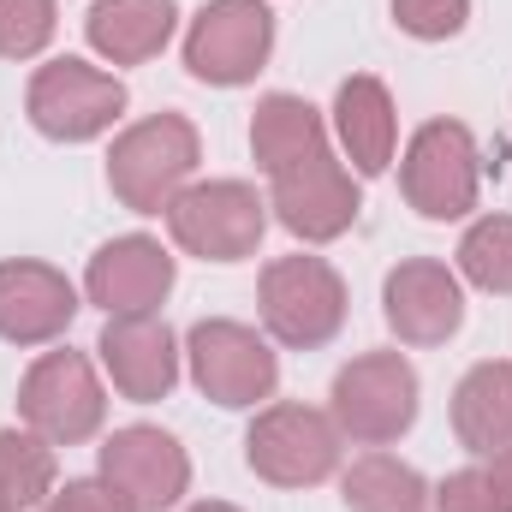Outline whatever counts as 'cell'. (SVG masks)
<instances>
[{"instance_id": "4fadbf2b", "label": "cell", "mask_w": 512, "mask_h": 512, "mask_svg": "<svg viewBox=\"0 0 512 512\" xmlns=\"http://www.w3.org/2000/svg\"><path fill=\"white\" fill-rule=\"evenodd\" d=\"M382 304H387V328L405 346H441L465 322V298H459L453 268L447 262H429V256H411V262H399L387 274Z\"/></svg>"}, {"instance_id": "7402d4cb", "label": "cell", "mask_w": 512, "mask_h": 512, "mask_svg": "<svg viewBox=\"0 0 512 512\" xmlns=\"http://www.w3.org/2000/svg\"><path fill=\"white\" fill-rule=\"evenodd\" d=\"M48 495H54V453H48V441L6 429L0 435V507L24 512V507H42Z\"/></svg>"}, {"instance_id": "7a4b0ae2", "label": "cell", "mask_w": 512, "mask_h": 512, "mask_svg": "<svg viewBox=\"0 0 512 512\" xmlns=\"http://www.w3.org/2000/svg\"><path fill=\"white\" fill-rule=\"evenodd\" d=\"M262 322L280 346H328L346 322V280L322 256H280L262 268Z\"/></svg>"}, {"instance_id": "52a82bcc", "label": "cell", "mask_w": 512, "mask_h": 512, "mask_svg": "<svg viewBox=\"0 0 512 512\" xmlns=\"http://www.w3.org/2000/svg\"><path fill=\"white\" fill-rule=\"evenodd\" d=\"M24 108H30V120H36L42 137H54V143H90V137H102L120 120L126 84L108 78V72H96V66H84V60H54V66H42L30 78Z\"/></svg>"}, {"instance_id": "7c38bea8", "label": "cell", "mask_w": 512, "mask_h": 512, "mask_svg": "<svg viewBox=\"0 0 512 512\" xmlns=\"http://www.w3.org/2000/svg\"><path fill=\"white\" fill-rule=\"evenodd\" d=\"M268 179H274V209H280V221H286L298 239H310V245L340 239V233L358 221V191H352L346 167L328 155V143L310 149L304 161L268 173Z\"/></svg>"}, {"instance_id": "603a6c76", "label": "cell", "mask_w": 512, "mask_h": 512, "mask_svg": "<svg viewBox=\"0 0 512 512\" xmlns=\"http://www.w3.org/2000/svg\"><path fill=\"white\" fill-rule=\"evenodd\" d=\"M465 280H477L483 292H512V215H489L465 233L459 245Z\"/></svg>"}, {"instance_id": "484cf974", "label": "cell", "mask_w": 512, "mask_h": 512, "mask_svg": "<svg viewBox=\"0 0 512 512\" xmlns=\"http://www.w3.org/2000/svg\"><path fill=\"white\" fill-rule=\"evenodd\" d=\"M435 512H501L495 489L483 471H453L441 489H435Z\"/></svg>"}, {"instance_id": "2e32d148", "label": "cell", "mask_w": 512, "mask_h": 512, "mask_svg": "<svg viewBox=\"0 0 512 512\" xmlns=\"http://www.w3.org/2000/svg\"><path fill=\"white\" fill-rule=\"evenodd\" d=\"M102 364L114 387L126 399H167V387L179 382V352H173V334L167 322L155 316H108L102 328Z\"/></svg>"}, {"instance_id": "8fae6325", "label": "cell", "mask_w": 512, "mask_h": 512, "mask_svg": "<svg viewBox=\"0 0 512 512\" xmlns=\"http://www.w3.org/2000/svg\"><path fill=\"white\" fill-rule=\"evenodd\" d=\"M102 483L114 489V501L126 512H161L173 507L191 483V459L173 435L161 429H120L108 447H102Z\"/></svg>"}, {"instance_id": "cb8c5ba5", "label": "cell", "mask_w": 512, "mask_h": 512, "mask_svg": "<svg viewBox=\"0 0 512 512\" xmlns=\"http://www.w3.org/2000/svg\"><path fill=\"white\" fill-rule=\"evenodd\" d=\"M54 36V0H0V60H30Z\"/></svg>"}, {"instance_id": "5bb4252c", "label": "cell", "mask_w": 512, "mask_h": 512, "mask_svg": "<svg viewBox=\"0 0 512 512\" xmlns=\"http://www.w3.org/2000/svg\"><path fill=\"white\" fill-rule=\"evenodd\" d=\"M78 316V292L48 262H0V340L42 346L66 334Z\"/></svg>"}, {"instance_id": "30bf717a", "label": "cell", "mask_w": 512, "mask_h": 512, "mask_svg": "<svg viewBox=\"0 0 512 512\" xmlns=\"http://www.w3.org/2000/svg\"><path fill=\"white\" fill-rule=\"evenodd\" d=\"M191 376L215 405H256L280 382V364L268 340L245 322H197L191 328Z\"/></svg>"}, {"instance_id": "d4e9b609", "label": "cell", "mask_w": 512, "mask_h": 512, "mask_svg": "<svg viewBox=\"0 0 512 512\" xmlns=\"http://www.w3.org/2000/svg\"><path fill=\"white\" fill-rule=\"evenodd\" d=\"M393 18H399L405 36L441 42V36H459V30H465L471 0H393Z\"/></svg>"}, {"instance_id": "83f0119b", "label": "cell", "mask_w": 512, "mask_h": 512, "mask_svg": "<svg viewBox=\"0 0 512 512\" xmlns=\"http://www.w3.org/2000/svg\"><path fill=\"white\" fill-rule=\"evenodd\" d=\"M483 477H489V489H495V501H501V512H512V447H507V453H489Z\"/></svg>"}, {"instance_id": "5b68a950", "label": "cell", "mask_w": 512, "mask_h": 512, "mask_svg": "<svg viewBox=\"0 0 512 512\" xmlns=\"http://www.w3.org/2000/svg\"><path fill=\"white\" fill-rule=\"evenodd\" d=\"M18 411L42 441L78 447L102 429L108 399H102V382L84 352H48L42 364H30V376L18 387Z\"/></svg>"}, {"instance_id": "3957f363", "label": "cell", "mask_w": 512, "mask_h": 512, "mask_svg": "<svg viewBox=\"0 0 512 512\" xmlns=\"http://www.w3.org/2000/svg\"><path fill=\"white\" fill-rule=\"evenodd\" d=\"M245 459L280 489H310L340 465V423L310 405H268L245 435Z\"/></svg>"}, {"instance_id": "ffe728a7", "label": "cell", "mask_w": 512, "mask_h": 512, "mask_svg": "<svg viewBox=\"0 0 512 512\" xmlns=\"http://www.w3.org/2000/svg\"><path fill=\"white\" fill-rule=\"evenodd\" d=\"M322 143H328V137H322V114H316L310 102H298V96H268V102L256 108L251 149H256V167H262V173H280V167L304 161V155L322 149Z\"/></svg>"}, {"instance_id": "ba28073f", "label": "cell", "mask_w": 512, "mask_h": 512, "mask_svg": "<svg viewBox=\"0 0 512 512\" xmlns=\"http://www.w3.org/2000/svg\"><path fill=\"white\" fill-rule=\"evenodd\" d=\"M477 143L471 131L453 126V120H435L411 137L405 149V167H399V185H405V203L429 221H459L471 203H477Z\"/></svg>"}, {"instance_id": "277c9868", "label": "cell", "mask_w": 512, "mask_h": 512, "mask_svg": "<svg viewBox=\"0 0 512 512\" xmlns=\"http://www.w3.org/2000/svg\"><path fill=\"white\" fill-rule=\"evenodd\" d=\"M411 417H417V370L399 352H364L334 376V423L352 441L364 447L399 441Z\"/></svg>"}, {"instance_id": "f546056e", "label": "cell", "mask_w": 512, "mask_h": 512, "mask_svg": "<svg viewBox=\"0 0 512 512\" xmlns=\"http://www.w3.org/2000/svg\"><path fill=\"white\" fill-rule=\"evenodd\" d=\"M0 512H12V507H0Z\"/></svg>"}, {"instance_id": "9c48e42d", "label": "cell", "mask_w": 512, "mask_h": 512, "mask_svg": "<svg viewBox=\"0 0 512 512\" xmlns=\"http://www.w3.org/2000/svg\"><path fill=\"white\" fill-rule=\"evenodd\" d=\"M274 48V12L262 0H209L185 36V66L203 84H251Z\"/></svg>"}, {"instance_id": "f1b7e54d", "label": "cell", "mask_w": 512, "mask_h": 512, "mask_svg": "<svg viewBox=\"0 0 512 512\" xmlns=\"http://www.w3.org/2000/svg\"><path fill=\"white\" fill-rule=\"evenodd\" d=\"M191 512H239V507H221V501H203V507H191Z\"/></svg>"}, {"instance_id": "4316f807", "label": "cell", "mask_w": 512, "mask_h": 512, "mask_svg": "<svg viewBox=\"0 0 512 512\" xmlns=\"http://www.w3.org/2000/svg\"><path fill=\"white\" fill-rule=\"evenodd\" d=\"M42 512H126L114 501V489L108 483H66L60 495H48Z\"/></svg>"}, {"instance_id": "e0dca14e", "label": "cell", "mask_w": 512, "mask_h": 512, "mask_svg": "<svg viewBox=\"0 0 512 512\" xmlns=\"http://www.w3.org/2000/svg\"><path fill=\"white\" fill-rule=\"evenodd\" d=\"M453 429L459 441L489 459L512 447V364H477L453 393Z\"/></svg>"}, {"instance_id": "d6986e66", "label": "cell", "mask_w": 512, "mask_h": 512, "mask_svg": "<svg viewBox=\"0 0 512 512\" xmlns=\"http://www.w3.org/2000/svg\"><path fill=\"white\" fill-rule=\"evenodd\" d=\"M334 126L358 173H382L393 161V102L376 78H346L334 96Z\"/></svg>"}, {"instance_id": "9a60e30c", "label": "cell", "mask_w": 512, "mask_h": 512, "mask_svg": "<svg viewBox=\"0 0 512 512\" xmlns=\"http://www.w3.org/2000/svg\"><path fill=\"white\" fill-rule=\"evenodd\" d=\"M84 286L108 316H155V304L173 292V256L155 239L131 233V239H114L90 256Z\"/></svg>"}, {"instance_id": "44dd1931", "label": "cell", "mask_w": 512, "mask_h": 512, "mask_svg": "<svg viewBox=\"0 0 512 512\" xmlns=\"http://www.w3.org/2000/svg\"><path fill=\"white\" fill-rule=\"evenodd\" d=\"M346 507L352 512H429V489L411 465L370 453L346 471Z\"/></svg>"}, {"instance_id": "6da1fadb", "label": "cell", "mask_w": 512, "mask_h": 512, "mask_svg": "<svg viewBox=\"0 0 512 512\" xmlns=\"http://www.w3.org/2000/svg\"><path fill=\"white\" fill-rule=\"evenodd\" d=\"M191 167H197V131H191V120L155 114V120L131 126L126 137L114 143V155H108V185H114V197H120L126 209L161 215V209H173V197L185 191Z\"/></svg>"}, {"instance_id": "8992f818", "label": "cell", "mask_w": 512, "mask_h": 512, "mask_svg": "<svg viewBox=\"0 0 512 512\" xmlns=\"http://www.w3.org/2000/svg\"><path fill=\"white\" fill-rule=\"evenodd\" d=\"M167 227L179 239V251L203 256V262H239L262 245V197L239 179H215V185H191L173 197Z\"/></svg>"}, {"instance_id": "ac0fdd59", "label": "cell", "mask_w": 512, "mask_h": 512, "mask_svg": "<svg viewBox=\"0 0 512 512\" xmlns=\"http://www.w3.org/2000/svg\"><path fill=\"white\" fill-rule=\"evenodd\" d=\"M167 36H173V0H96L90 6V42L114 66H137L161 54Z\"/></svg>"}]
</instances>
